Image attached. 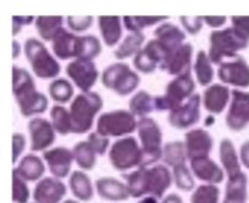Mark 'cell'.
<instances>
[{
	"label": "cell",
	"mask_w": 249,
	"mask_h": 203,
	"mask_svg": "<svg viewBox=\"0 0 249 203\" xmlns=\"http://www.w3.org/2000/svg\"><path fill=\"white\" fill-rule=\"evenodd\" d=\"M103 107V99L98 92H85L77 95L70 104L72 134L82 135L90 131L95 117Z\"/></svg>",
	"instance_id": "6da1fadb"
},
{
	"label": "cell",
	"mask_w": 249,
	"mask_h": 203,
	"mask_svg": "<svg viewBox=\"0 0 249 203\" xmlns=\"http://www.w3.org/2000/svg\"><path fill=\"white\" fill-rule=\"evenodd\" d=\"M209 59L213 64L220 66L226 59L238 57L237 53L245 51L249 41L241 36L232 27L224 30H214L209 35Z\"/></svg>",
	"instance_id": "7a4b0ae2"
},
{
	"label": "cell",
	"mask_w": 249,
	"mask_h": 203,
	"mask_svg": "<svg viewBox=\"0 0 249 203\" xmlns=\"http://www.w3.org/2000/svg\"><path fill=\"white\" fill-rule=\"evenodd\" d=\"M24 51L34 74L42 80H56L61 66L49 49L36 38H28L24 43Z\"/></svg>",
	"instance_id": "3957f363"
},
{
	"label": "cell",
	"mask_w": 249,
	"mask_h": 203,
	"mask_svg": "<svg viewBox=\"0 0 249 203\" xmlns=\"http://www.w3.org/2000/svg\"><path fill=\"white\" fill-rule=\"evenodd\" d=\"M138 138L143 154L142 167H152L163 159V132L159 124L150 117L138 120Z\"/></svg>",
	"instance_id": "277c9868"
},
{
	"label": "cell",
	"mask_w": 249,
	"mask_h": 203,
	"mask_svg": "<svg viewBox=\"0 0 249 203\" xmlns=\"http://www.w3.org/2000/svg\"><path fill=\"white\" fill-rule=\"evenodd\" d=\"M195 95V81L192 74L187 72L176 77L167 84L164 95L156 96V112H173Z\"/></svg>",
	"instance_id": "5b68a950"
},
{
	"label": "cell",
	"mask_w": 249,
	"mask_h": 203,
	"mask_svg": "<svg viewBox=\"0 0 249 203\" xmlns=\"http://www.w3.org/2000/svg\"><path fill=\"white\" fill-rule=\"evenodd\" d=\"M141 77L138 72L132 71L127 63H114L107 66L102 72V84L105 88L116 92L119 96H127L138 88Z\"/></svg>",
	"instance_id": "8992f818"
},
{
	"label": "cell",
	"mask_w": 249,
	"mask_h": 203,
	"mask_svg": "<svg viewBox=\"0 0 249 203\" xmlns=\"http://www.w3.org/2000/svg\"><path fill=\"white\" fill-rule=\"evenodd\" d=\"M109 160L110 164L120 173L142 167L143 154L138 139L134 136L117 139L110 148Z\"/></svg>",
	"instance_id": "52a82bcc"
},
{
	"label": "cell",
	"mask_w": 249,
	"mask_h": 203,
	"mask_svg": "<svg viewBox=\"0 0 249 203\" xmlns=\"http://www.w3.org/2000/svg\"><path fill=\"white\" fill-rule=\"evenodd\" d=\"M138 120L130 110L102 113L96 121V132L106 138H125L137 131Z\"/></svg>",
	"instance_id": "ba28073f"
},
{
	"label": "cell",
	"mask_w": 249,
	"mask_h": 203,
	"mask_svg": "<svg viewBox=\"0 0 249 203\" xmlns=\"http://www.w3.org/2000/svg\"><path fill=\"white\" fill-rule=\"evenodd\" d=\"M66 74L82 93L90 92L99 80L98 67L93 61L89 60L77 59L70 61L66 67Z\"/></svg>",
	"instance_id": "9c48e42d"
},
{
	"label": "cell",
	"mask_w": 249,
	"mask_h": 203,
	"mask_svg": "<svg viewBox=\"0 0 249 203\" xmlns=\"http://www.w3.org/2000/svg\"><path fill=\"white\" fill-rule=\"evenodd\" d=\"M226 124L231 131L239 132L245 130L249 124V92L232 89L231 92V103Z\"/></svg>",
	"instance_id": "30bf717a"
},
{
	"label": "cell",
	"mask_w": 249,
	"mask_h": 203,
	"mask_svg": "<svg viewBox=\"0 0 249 203\" xmlns=\"http://www.w3.org/2000/svg\"><path fill=\"white\" fill-rule=\"evenodd\" d=\"M217 77L223 85H232L237 88L249 86V64L242 57L223 61L219 66Z\"/></svg>",
	"instance_id": "8fae6325"
},
{
	"label": "cell",
	"mask_w": 249,
	"mask_h": 203,
	"mask_svg": "<svg viewBox=\"0 0 249 203\" xmlns=\"http://www.w3.org/2000/svg\"><path fill=\"white\" fill-rule=\"evenodd\" d=\"M200 104L202 98L198 93H195L184 104H181L178 109L170 112V125L176 130H188L198 124L200 120Z\"/></svg>",
	"instance_id": "7c38bea8"
},
{
	"label": "cell",
	"mask_w": 249,
	"mask_h": 203,
	"mask_svg": "<svg viewBox=\"0 0 249 203\" xmlns=\"http://www.w3.org/2000/svg\"><path fill=\"white\" fill-rule=\"evenodd\" d=\"M32 152H46L56 142V130L52 122L42 117H35L28 122Z\"/></svg>",
	"instance_id": "4fadbf2b"
},
{
	"label": "cell",
	"mask_w": 249,
	"mask_h": 203,
	"mask_svg": "<svg viewBox=\"0 0 249 203\" xmlns=\"http://www.w3.org/2000/svg\"><path fill=\"white\" fill-rule=\"evenodd\" d=\"M173 173L164 164H155L145 167V192L146 196L161 199L166 191L171 186Z\"/></svg>",
	"instance_id": "5bb4252c"
},
{
	"label": "cell",
	"mask_w": 249,
	"mask_h": 203,
	"mask_svg": "<svg viewBox=\"0 0 249 203\" xmlns=\"http://www.w3.org/2000/svg\"><path fill=\"white\" fill-rule=\"evenodd\" d=\"M184 138V145L190 162L209 157L213 149V136L210 135V132L203 128H195L187 132Z\"/></svg>",
	"instance_id": "9a60e30c"
},
{
	"label": "cell",
	"mask_w": 249,
	"mask_h": 203,
	"mask_svg": "<svg viewBox=\"0 0 249 203\" xmlns=\"http://www.w3.org/2000/svg\"><path fill=\"white\" fill-rule=\"evenodd\" d=\"M67 186L56 177H43L32 192L34 203H63Z\"/></svg>",
	"instance_id": "2e32d148"
},
{
	"label": "cell",
	"mask_w": 249,
	"mask_h": 203,
	"mask_svg": "<svg viewBox=\"0 0 249 203\" xmlns=\"http://www.w3.org/2000/svg\"><path fill=\"white\" fill-rule=\"evenodd\" d=\"M43 160L48 163L53 177L63 180L70 175L71 166L74 162V153L67 148L59 146L43 152Z\"/></svg>",
	"instance_id": "e0dca14e"
},
{
	"label": "cell",
	"mask_w": 249,
	"mask_h": 203,
	"mask_svg": "<svg viewBox=\"0 0 249 203\" xmlns=\"http://www.w3.org/2000/svg\"><path fill=\"white\" fill-rule=\"evenodd\" d=\"M192 54H194V46L192 43H184L177 51H174L166 61L160 66L161 71L167 72L170 75L178 77L182 74L191 71L192 66Z\"/></svg>",
	"instance_id": "ac0fdd59"
},
{
	"label": "cell",
	"mask_w": 249,
	"mask_h": 203,
	"mask_svg": "<svg viewBox=\"0 0 249 203\" xmlns=\"http://www.w3.org/2000/svg\"><path fill=\"white\" fill-rule=\"evenodd\" d=\"M80 41L81 36L63 28L52 42V51L54 53V57L59 60H77L80 53Z\"/></svg>",
	"instance_id": "d6986e66"
},
{
	"label": "cell",
	"mask_w": 249,
	"mask_h": 203,
	"mask_svg": "<svg viewBox=\"0 0 249 203\" xmlns=\"http://www.w3.org/2000/svg\"><path fill=\"white\" fill-rule=\"evenodd\" d=\"M191 171L195 178H198L202 183L210 184V185H217L223 183L224 180V170L220 167L214 160L210 157L205 159H196L191 160Z\"/></svg>",
	"instance_id": "ffe728a7"
},
{
	"label": "cell",
	"mask_w": 249,
	"mask_h": 203,
	"mask_svg": "<svg viewBox=\"0 0 249 203\" xmlns=\"http://www.w3.org/2000/svg\"><path fill=\"white\" fill-rule=\"evenodd\" d=\"M231 99V91L227 85L212 84L203 92V106L210 114H221Z\"/></svg>",
	"instance_id": "44dd1931"
},
{
	"label": "cell",
	"mask_w": 249,
	"mask_h": 203,
	"mask_svg": "<svg viewBox=\"0 0 249 203\" xmlns=\"http://www.w3.org/2000/svg\"><path fill=\"white\" fill-rule=\"evenodd\" d=\"M96 192L100 198L110 202H124L130 196L128 188L124 183L113 177H102L95 183Z\"/></svg>",
	"instance_id": "7402d4cb"
},
{
	"label": "cell",
	"mask_w": 249,
	"mask_h": 203,
	"mask_svg": "<svg viewBox=\"0 0 249 203\" xmlns=\"http://www.w3.org/2000/svg\"><path fill=\"white\" fill-rule=\"evenodd\" d=\"M17 104H18V109L22 117H32V116H36V114H42L48 110V106H49V99L45 93L42 92L34 91L27 92L24 95H21L18 98H16Z\"/></svg>",
	"instance_id": "603a6c76"
},
{
	"label": "cell",
	"mask_w": 249,
	"mask_h": 203,
	"mask_svg": "<svg viewBox=\"0 0 249 203\" xmlns=\"http://www.w3.org/2000/svg\"><path fill=\"white\" fill-rule=\"evenodd\" d=\"M153 35H155V39L161 42L171 53L177 51L181 45H184V41H185V32L169 21L161 22L155 30Z\"/></svg>",
	"instance_id": "cb8c5ba5"
},
{
	"label": "cell",
	"mask_w": 249,
	"mask_h": 203,
	"mask_svg": "<svg viewBox=\"0 0 249 203\" xmlns=\"http://www.w3.org/2000/svg\"><path fill=\"white\" fill-rule=\"evenodd\" d=\"M20 174L21 178H24L27 183H35L43 178V174L46 171L45 163L36 154H27L18 163V166L14 169Z\"/></svg>",
	"instance_id": "d4e9b609"
},
{
	"label": "cell",
	"mask_w": 249,
	"mask_h": 203,
	"mask_svg": "<svg viewBox=\"0 0 249 203\" xmlns=\"http://www.w3.org/2000/svg\"><path fill=\"white\" fill-rule=\"evenodd\" d=\"M248 201V178L239 173L229 178L223 203H247Z\"/></svg>",
	"instance_id": "484cf974"
},
{
	"label": "cell",
	"mask_w": 249,
	"mask_h": 203,
	"mask_svg": "<svg viewBox=\"0 0 249 203\" xmlns=\"http://www.w3.org/2000/svg\"><path fill=\"white\" fill-rule=\"evenodd\" d=\"M123 20L120 17H99L98 18V25H99L100 35L106 46L113 48L119 45L123 35Z\"/></svg>",
	"instance_id": "4316f807"
},
{
	"label": "cell",
	"mask_w": 249,
	"mask_h": 203,
	"mask_svg": "<svg viewBox=\"0 0 249 203\" xmlns=\"http://www.w3.org/2000/svg\"><path fill=\"white\" fill-rule=\"evenodd\" d=\"M220 162H221V167L224 170V173L227 174V177L231 178L237 174L242 173L241 171V160L239 156L235 152L234 143L230 139H223L220 143Z\"/></svg>",
	"instance_id": "83f0119b"
},
{
	"label": "cell",
	"mask_w": 249,
	"mask_h": 203,
	"mask_svg": "<svg viewBox=\"0 0 249 203\" xmlns=\"http://www.w3.org/2000/svg\"><path fill=\"white\" fill-rule=\"evenodd\" d=\"M70 189L80 202H89L93 198V185L89 175L84 171H72L70 175Z\"/></svg>",
	"instance_id": "f1b7e54d"
},
{
	"label": "cell",
	"mask_w": 249,
	"mask_h": 203,
	"mask_svg": "<svg viewBox=\"0 0 249 203\" xmlns=\"http://www.w3.org/2000/svg\"><path fill=\"white\" fill-rule=\"evenodd\" d=\"M128 110H130L135 117L138 118H145L148 117L150 113L156 110V103L155 98L150 96L149 92L140 91L137 92L128 103Z\"/></svg>",
	"instance_id": "f546056e"
},
{
	"label": "cell",
	"mask_w": 249,
	"mask_h": 203,
	"mask_svg": "<svg viewBox=\"0 0 249 203\" xmlns=\"http://www.w3.org/2000/svg\"><path fill=\"white\" fill-rule=\"evenodd\" d=\"M143 42L145 35L142 32H130L114 51V57L117 60H125L132 56L135 57V54L142 49Z\"/></svg>",
	"instance_id": "4dcf8cb0"
},
{
	"label": "cell",
	"mask_w": 249,
	"mask_h": 203,
	"mask_svg": "<svg viewBox=\"0 0 249 203\" xmlns=\"http://www.w3.org/2000/svg\"><path fill=\"white\" fill-rule=\"evenodd\" d=\"M74 162L84 171H89L96 166V156L98 153L88 141H81L72 148Z\"/></svg>",
	"instance_id": "1f68e13d"
},
{
	"label": "cell",
	"mask_w": 249,
	"mask_h": 203,
	"mask_svg": "<svg viewBox=\"0 0 249 203\" xmlns=\"http://www.w3.org/2000/svg\"><path fill=\"white\" fill-rule=\"evenodd\" d=\"M212 61L209 59V54L205 51H199L196 54V59L194 63V71L196 81L199 82L200 86H210L213 78H214V70L212 67Z\"/></svg>",
	"instance_id": "d6a6232c"
},
{
	"label": "cell",
	"mask_w": 249,
	"mask_h": 203,
	"mask_svg": "<svg viewBox=\"0 0 249 203\" xmlns=\"http://www.w3.org/2000/svg\"><path fill=\"white\" fill-rule=\"evenodd\" d=\"M64 18L63 17H38L35 20V27L39 36L45 42H53L60 31L63 30Z\"/></svg>",
	"instance_id": "836d02e7"
},
{
	"label": "cell",
	"mask_w": 249,
	"mask_h": 203,
	"mask_svg": "<svg viewBox=\"0 0 249 203\" xmlns=\"http://www.w3.org/2000/svg\"><path fill=\"white\" fill-rule=\"evenodd\" d=\"M164 166L176 169L178 166H184L188 156H187V151H185V145L181 141H174V142H169L164 145L163 149V159Z\"/></svg>",
	"instance_id": "e575fe53"
},
{
	"label": "cell",
	"mask_w": 249,
	"mask_h": 203,
	"mask_svg": "<svg viewBox=\"0 0 249 203\" xmlns=\"http://www.w3.org/2000/svg\"><path fill=\"white\" fill-rule=\"evenodd\" d=\"M50 122L57 134L66 136L72 134V124H71L70 109H66L61 104H54L50 109Z\"/></svg>",
	"instance_id": "d590c367"
},
{
	"label": "cell",
	"mask_w": 249,
	"mask_h": 203,
	"mask_svg": "<svg viewBox=\"0 0 249 203\" xmlns=\"http://www.w3.org/2000/svg\"><path fill=\"white\" fill-rule=\"evenodd\" d=\"M36 89L35 81L32 78L30 72L25 68H20L17 66L13 67V93L14 98H18L21 95L27 93V92Z\"/></svg>",
	"instance_id": "8d00e7d4"
},
{
	"label": "cell",
	"mask_w": 249,
	"mask_h": 203,
	"mask_svg": "<svg viewBox=\"0 0 249 203\" xmlns=\"http://www.w3.org/2000/svg\"><path fill=\"white\" fill-rule=\"evenodd\" d=\"M49 95L52 101L59 103V104L69 103L74 96V86L66 78H56L50 82Z\"/></svg>",
	"instance_id": "74e56055"
},
{
	"label": "cell",
	"mask_w": 249,
	"mask_h": 203,
	"mask_svg": "<svg viewBox=\"0 0 249 203\" xmlns=\"http://www.w3.org/2000/svg\"><path fill=\"white\" fill-rule=\"evenodd\" d=\"M102 53V43L95 35H82L80 41L78 59L93 61Z\"/></svg>",
	"instance_id": "f35d334b"
},
{
	"label": "cell",
	"mask_w": 249,
	"mask_h": 203,
	"mask_svg": "<svg viewBox=\"0 0 249 203\" xmlns=\"http://www.w3.org/2000/svg\"><path fill=\"white\" fill-rule=\"evenodd\" d=\"M171 173H173V183L179 191L191 192V191L196 189L195 188V177L191 171V169L187 167V164L173 169Z\"/></svg>",
	"instance_id": "ab89813d"
},
{
	"label": "cell",
	"mask_w": 249,
	"mask_h": 203,
	"mask_svg": "<svg viewBox=\"0 0 249 203\" xmlns=\"http://www.w3.org/2000/svg\"><path fill=\"white\" fill-rule=\"evenodd\" d=\"M220 189L217 185H199L191 196V203H219Z\"/></svg>",
	"instance_id": "60d3db41"
},
{
	"label": "cell",
	"mask_w": 249,
	"mask_h": 203,
	"mask_svg": "<svg viewBox=\"0 0 249 203\" xmlns=\"http://www.w3.org/2000/svg\"><path fill=\"white\" fill-rule=\"evenodd\" d=\"M169 20V17H124L123 24L130 32H142V30L161 24Z\"/></svg>",
	"instance_id": "b9f144b4"
},
{
	"label": "cell",
	"mask_w": 249,
	"mask_h": 203,
	"mask_svg": "<svg viewBox=\"0 0 249 203\" xmlns=\"http://www.w3.org/2000/svg\"><path fill=\"white\" fill-rule=\"evenodd\" d=\"M31 198V191L27 185V181L21 178L20 174L16 170L13 171V202L28 203Z\"/></svg>",
	"instance_id": "7bdbcfd3"
},
{
	"label": "cell",
	"mask_w": 249,
	"mask_h": 203,
	"mask_svg": "<svg viewBox=\"0 0 249 203\" xmlns=\"http://www.w3.org/2000/svg\"><path fill=\"white\" fill-rule=\"evenodd\" d=\"M87 141L93 146V149L96 151V153H98L99 156L106 154L107 149H109V138L100 135L99 132H90L89 135H88V139H87Z\"/></svg>",
	"instance_id": "ee69618b"
},
{
	"label": "cell",
	"mask_w": 249,
	"mask_h": 203,
	"mask_svg": "<svg viewBox=\"0 0 249 203\" xmlns=\"http://www.w3.org/2000/svg\"><path fill=\"white\" fill-rule=\"evenodd\" d=\"M66 22L69 25L72 32H84V31L89 30L90 25L93 24V17H67Z\"/></svg>",
	"instance_id": "f6af8a7d"
},
{
	"label": "cell",
	"mask_w": 249,
	"mask_h": 203,
	"mask_svg": "<svg viewBox=\"0 0 249 203\" xmlns=\"http://www.w3.org/2000/svg\"><path fill=\"white\" fill-rule=\"evenodd\" d=\"M179 22L182 24L184 30L187 31L190 35H196L199 34L200 30L203 28V17H181Z\"/></svg>",
	"instance_id": "bcb514c9"
},
{
	"label": "cell",
	"mask_w": 249,
	"mask_h": 203,
	"mask_svg": "<svg viewBox=\"0 0 249 203\" xmlns=\"http://www.w3.org/2000/svg\"><path fill=\"white\" fill-rule=\"evenodd\" d=\"M231 24L241 36L249 41V17H232Z\"/></svg>",
	"instance_id": "7dc6e473"
},
{
	"label": "cell",
	"mask_w": 249,
	"mask_h": 203,
	"mask_svg": "<svg viewBox=\"0 0 249 203\" xmlns=\"http://www.w3.org/2000/svg\"><path fill=\"white\" fill-rule=\"evenodd\" d=\"M25 145H27L25 136L20 132H16L13 135V162L16 163L18 160L21 153L24 152V149H25Z\"/></svg>",
	"instance_id": "c3c4849f"
},
{
	"label": "cell",
	"mask_w": 249,
	"mask_h": 203,
	"mask_svg": "<svg viewBox=\"0 0 249 203\" xmlns=\"http://www.w3.org/2000/svg\"><path fill=\"white\" fill-rule=\"evenodd\" d=\"M35 20L36 18H34V17H18V16L13 17V35L16 36L25 25L35 22Z\"/></svg>",
	"instance_id": "681fc988"
},
{
	"label": "cell",
	"mask_w": 249,
	"mask_h": 203,
	"mask_svg": "<svg viewBox=\"0 0 249 203\" xmlns=\"http://www.w3.org/2000/svg\"><path fill=\"white\" fill-rule=\"evenodd\" d=\"M203 22L208 25V27H212V28H220L223 27L226 22H227V17L221 16V17H216V16H212V17H203Z\"/></svg>",
	"instance_id": "f907efd6"
},
{
	"label": "cell",
	"mask_w": 249,
	"mask_h": 203,
	"mask_svg": "<svg viewBox=\"0 0 249 203\" xmlns=\"http://www.w3.org/2000/svg\"><path fill=\"white\" fill-rule=\"evenodd\" d=\"M239 160H241V164H244V167L249 170V141L248 142H244L242 145H241Z\"/></svg>",
	"instance_id": "816d5d0a"
},
{
	"label": "cell",
	"mask_w": 249,
	"mask_h": 203,
	"mask_svg": "<svg viewBox=\"0 0 249 203\" xmlns=\"http://www.w3.org/2000/svg\"><path fill=\"white\" fill-rule=\"evenodd\" d=\"M161 203H184V201L177 193H170L166 198H163Z\"/></svg>",
	"instance_id": "f5cc1de1"
},
{
	"label": "cell",
	"mask_w": 249,
	"mask_h": 203,
	"mask_svg": "<svg viewBox=\"0 0 249 203\" xmlns=\"http://www.w3.org/2000/svg\"><path fill=\"white\" fill-rule=\"evenodd\" d=\"M13 48H14V51H13V59H17L21 51L20 43H18L17 41H13Z\"/></svg>",
	"instance_id": "db71d44e"
},
{
	"label": "cell",
	"mask_w": 249,
	"mask_h": 203,
	"mask_svg": "<svg viewBox=\"0 0 249 203\" xmlns=\"http://www.w3.org/2000/svg\"><path fill=\"white\" fill-rule=\"evenodd\" d=\"M138 203H159V199L155 196H143V198H141Z\"/></svg>",
	"instance_id": "11a10c76"
},
{
	"label": "cell",
	"mask_w": 249,
	"mask_h": 203,
	"mask_svg": "<svg viewBox=\"0 0 249 203\" xmlns=\"http://www.w3.org/2000/svg\"><path fill=\"white\" fill-rule=\"evenodd\" d=\"M63 203H80L78 201H74V199H66Z\"/></svg>",
	"instance_id": "9f6ffc18"
}]
</instances>
